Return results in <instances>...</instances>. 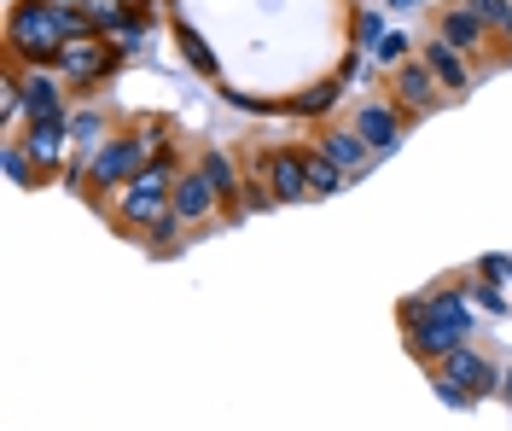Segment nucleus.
<instances>
[{
    "label": "nucleus",
    "mask_w": 512,
    "mask_h": 431,
    "mask_svg": "<svg viewBox=\"0 0 512 431\" xmlns=\"http://www.w3.org/2000/svg\"><path fill=\"white\" fill-rule=\"evenodd\" d=\"M76 35H94L88 30V18H82V6H59V0H18L12 6V24H6V47H12V59L18 65H59L64 41H76Z\"/></svg>",
    "instance_id": "1"
},
{
    "label": "nucleus",
    "mask_w": 512,
    "mask_h": 431,
    "mask_svg": "<svg viewBox=\"0 0 512 431\" xmlns=\"http://www.w3.org/2000/svg\"><path fill=\"white\" fill-rule=\"evenodd\" d=\"M402 327H408V350L419 362H443L466 344L472 332V309H466V292H425V298L402 303Z\"/></svg>",
    "instance_id": "2"
},
{
    "label": "nucleus",
    "mask_w": 512,
    "mask_h": 431,
    "mask_svg": "<svg viewBox=\"0 0 512 431\" xmlns=\"http://www.w3.org/2000/svg\"><path fill=\"white\" fill-rule=\"evenodd\" d=\"M158 134H163V123H146L140 134L128 129V134H117V140H105L94 158H88V175H82L88 187H82V193H88V199H111V193H123L140 169L163 158Z\"/></svg>",
    "instance_id": "3"
},
{
    "label": "nucleus",
    "mask_w": 512,
    "mask_h": 431,
    "mask_svg": "<svg viewBox=\"0 0 512 431\" xmlns=\"http://www.w3.org/2000/svg\"><path fill=\"white\" fill-rule=\"evenodd\" d=\"M175 181H181L175 158L146 164V169H140V175L123 187V199H117V228H123V233H152V228H163V222L175 216Z\"/></svg>",
    "instance_id": "4"
},
{
    "label": "nucleus",
    "mask_w": 512,
    "mask_h": 431,
    "mask_svg": "<svg viewBox=\"0 0 512 431\" xmlns=\"http://www.w3.org/2000/svg\"><path fill=\"white\" fill-rule=\"evenodd\" d=\"M437 391H443L448 408H472L478 397H489V391H501V379H495V367L483 362L478 350H454V356H443L437 362Z\"/></svg>",
    "instance_id": "5"
},
{
    "label": "nucleus",
    "mask_w": 512,
    "mask_h": 431,
    "mask_svg": "<svg viewBox=\"0 0 512 431\" xmlns=\"http://www.w3.org/2000/svg\"><path fill=\"white\" fill-rule=\"evenodd\" d=\"M117 53H123V47H105V35H76V41H64L59 70H64V82H70V88H94V82L111 76Z\"/></svg>",
    "instance_id": "6"
},
{
    "label": "nucleus",
    "mask_w": 512,
    "mask_h": 431,
    "mask_svg": "<svg viewBox=\"0 0 512 431\" xmlns=\"http://www.w3.org/2000/svg\"><path fill=\"white\" fill-rule=\"evenodd\" d=\"M262 175H268V193L274 199H309V152L303 146H280V152H262Z\"/></svg>",
    "instance_id": "7"
},
{
    "label": "nucleus",
    "mask_w": 512,
    "mask_h": 431,
    "mask_svg": "<svg viewBox=\"0 0 512 431\" xmlns=\"http://www.w3.org/2000/svg\"><path fill=\"white\" fill-rule=\"evenodd\" d=\"M390 88H396V105H402V111H414V117L437 111V105H443V94H448L443 82L431 76V65H425V59H414V65H396Z\"/></svg>",
    "instance_id": "8"
},
{
    "label": "nucleus",
    "mask_w": 512,
    "mask_h": 431,
    "mask_svg": "<svg viewBox=\"0 0 512 431\" xmlns=\"http://www.w3.org/2000/svg\"><path fill=\"white\" fill-rule=\"evenodd\" d=\"M216 210H222V199H216L210 175H204V169H181V181H175V216H181V228L210 222Z\"/></svg>",
    "instance_id": "9"
},
{
    "label": "nucleus",
    "mask_w": 512,
    "mask_h": 431,
    "mask_svg": "<svg viewBox=\"0 0 512 431\" xmlns=\"http://www.w3.org/2000/svg\"><path fill=\"white\" fill-rule=\"evenodd\" d=\"M355 129H361V140H367L373 152H396V146H402V105L367 100L361 117H355Z\"/></svg>",
    "instance_id": "10"
},
{
    "label": "nucleus",
    "mask_w": 512,
    "mask_h": 431,
    "mask_svg": "<svg viewBox=\"0 0 512 431\" xmlns=\"http://www.w3.org/2000/svg\"><path fill=\"white\" fill-rule=\"evenodd\" d=\"M437 35H443L448 47H460V53H478V47H489V24H483L472 6H448L443 18H437Z\"/></svg>",
    "instance_id": "11"
},
{
    "label": "nucleus",
    "mask_w": 512,
    "mask_h": 431,
    "mask_svg": "<svg viewBox=\"0 0 512 431\" xmlns=\"http://www.w3.org/2000/svg\"><path fill=\"white\" fill-rule=\"evenodd\" d=\"M320 152L344 169V175H361V169L373 164V146L361 140V129H326L320 134Z\"/></svg>",
    "instance_id": "12"
},
{
    "label": "nucleus",
    "mask_w": 512,
    "mask_h": 431,
    "mask_svg": "<svg viewBox=\"0 0 512 431\" xmlns=\"http://www.w3.org/2000/svg\"><path fill=\"white\" fill-rule=\"evenodd\" d=\"M425 65H431V76L443 82L448 94H466V88H472V65L460 59V47H448L443 35H437V41H425Z\"/></svg>",
    "instance_id": "13"
},
{
    "label": "nucleus",
    "mask_w": 512,
    "mask_h": 431,
    "mask_svg": "<svg viewBox=\"0 0 512 431\" xmlns=\"http://www.w3.org/2000/svg\"><path fill=\"white\" fill-rule=\"evenodd\" d=\"M59 82L41 76V70H24V117L30 123H59Z\"/></svg>",
    "instance_id": "14"
},
{
    "label": "nucleus",
    "mask_w": 512,
    "mask_h": 431,
    "mask_svg": "<svg viewBox=\"0 0 512 431\" xmlns=\"http://www.w3.org/2000/svg\"><path fill=\"white\" fill-rule=\"evenodd\" d=\"M64 140H70V129H59V123H30V134H24V146H30V158L41 164V175H53V169H59Z\"/></svg>",
    "instance_id": "15"
},
{
    "label": "nucleus",
    "mask_w": 512,
    "mask_h": 431,
    "mask_svg": "<svg viewBox=\"0 0 512 431\" xmlns=\"http://www.w3.org/2000/svg\"><path fill=\"white\" fill-rule=\"evenodd\" d=\"M82 18H88L94 35H111V30H123L128 18H134V0H82Z\"/></svg>",
    "instance_id": "16"
},
{
    "label": "nucleus",
    "mask_w": 512,
    "mask_h": 431,
    "mask_svg": "<svg viewBox=\"0 0 512 431\" xmlns=\"http://www.w3.org/2000/svg\"><path fill=\"white\" fill-rule=\"evenodd\" d=\"M344 169L332 164L326 152H309V199H332V193H344Z\"/></svg>",
    "instance_id": "17"
},
{
    "label": "nucleus",
    "mask_w": 512,
    "mask_h": 431,
    "mask_svg": "<svg viewBox=\"0 0 512 431\" xmlns=\"http://www.w3.org/2000/svg\"><path fill=\"white\" fill-rule=\"evenodd\" d=\"M99 134H105V117H99V111H82V117H70V146H76V152H88V158H94L99 146H105Z\"/></svg>",
    "instance_id": "18"
},
{
    "label": "nucleus",
    "mask_w": 512,
    "mask_h": 431,
    "mask_svg": "<svg viewBox=\"0 0 512 431\" xmlns=\"http://www.w3.org/2000/svg\"><path fill=\"white\" fill-rule=\"evenodd\" d=\"M6 175H12L18 187H35V181H41V164L30 158V146H24V140H6Z\"/></svg>",
    "instance_id": "19"
},
{
    "label": "nucleus",
    "mask_w": 512,
    "mask_h": 431,
    "mask_svg": "<svg viewBox=\"0 0 512 431\" xmlns=\"http://www.w3.org/2000/svg\"><path fill=\"white\" fill-rule=\"evenodd\" d=\"M198 169L210 175V187H216V199H222V204H233V193H239V187H233V164H227L222 152H204V158H198Z\"/></svg>",
    "instance_id": "20"
},
{
    "label": "nucleus",
    "mask_w": 512,
    "mask_h": 431,
    "mask_svg": "<svg viewBox=\"0 0 512 431\" xmlns=\"http://www.w3.org/2000/svg\"><path fill=\"white\" fill-rule=\"evenodd\" d=\"M175 41L187 47V59H192V70H204V76H216V59H210V47L198 41V30H187V24H175Z\"/></svg>",
    "instance_id": "21"
},
{
    "label": "nucleus",
    "mask_w": 512,
    "mask_h": 431,
    "mask_svg": "<svg viewBox=\"0 0 512 431\" xmlns=\"http://www.w3.org/2000/svg\"><path fill=\"white\" fill-rule=\"evenodd\" d=\"M332 105H338V82H320L303 100H291V111H332Z\"/></svg>",
    "instance_id": "22"
},
{
    "label": "nucleus",
    "mask_w": 512,
    "mask_h": 431,
    "mask_svg": "<svg viewBox=\"0 0 512 431\" xmlns=\"http://www.w3.org/2000/svg\"><path fill=\"white\" fill-rule=\"evenodd\" d=\"M466 6L478 12L483 24H495V30H501V24H507V18H512V0H466Z\"/></svg>",
    "instance_id": "23"
},
{
    "label": "nucleus",
    "mask_w": 512,
    "mask_h": 431,
    "mask_svg": "<svg viewBox=\"0 0 512 431\" xmlns=\"http://www.w3.org/2000/svg\"><path fill=\"white\" fill-rule=\"evenodd\" d=\"M408 53H414V41H408V35H384V41H379L384 65H408Z\"/></svg>",
    "instance_id": "24"
},
{
    "label": "nucleus",
    "mask_w": 512,
    "mask_h": 431,
    "mask_svg": "<svg viewBox=\"0 0 512 431\" xmlns=\"http://www.w3.org/2000/svg\"><path fill=\"white\" fill-rule=\"evenodd\" d=\"M355 35H361V41H373V35H379V18H373V12H367V18H355Z\"/></svg>",
    "instance_id": "25"
},
{
    "label": "nucleus",
    "mask_w": 512,
    "mask_h": 431,
    "mask_svg": "<svg viewBox=\"0 0 512 431\" xmlns=\"http://www.w3.org/2000/svg\"><path fill=\"white\" fill-rule=\"evenodd\" d=\"M501 391H507V402H512V367H507V379H501Z\"/></svg>",
    "instance_id": "26"
},
{
    "label": "nucleus",
    "mask_w": 512,
    "mask_h": 431,
    "mask_svg": "<svg viewBox=\"0 0 512 431\" xmlns=\"http://www.w3.org/2000/svg\"><path fill=\"white\" fill-rule=\"evenodd\" d=\"M390 6H396V12H408V6H419V0H390Z\"/></svg>",
    "instance_id": "27"
},
{
    "label": "nucleus",
    "mask_w": 512,
    "mask_h": 431,
    "mask_svg": "<svg viewBox=\"0 0 512 431\" xmlns=\"http://www.w3.org/2000/svg\"><path fill=\"white\" fill-rule=\"evenodd\" d=\"M59 6H82V0H59Z\"/></svg>",
    "instance_id": "28"
}]
</instances>
